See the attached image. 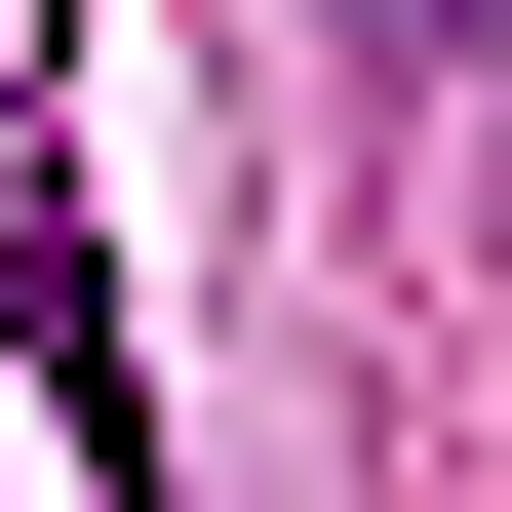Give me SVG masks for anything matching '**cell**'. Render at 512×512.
I'll return each instance as SVG.
<instances>
[{
  "instance_id": "cell-1",
  "label": "cell",
  "mask_w": 512,
  "mask_h": 512,
  "mask_svg": "<svg viewBox=\"0 0 512 512\" xmlns=\"http://www.w3.org/2000/svg\"><path fill=\"white\" fill-rule=\"evenodd\" d=\"M394 40H434V79H512V0H394Z\"/></svg>"
}]
</instances>
